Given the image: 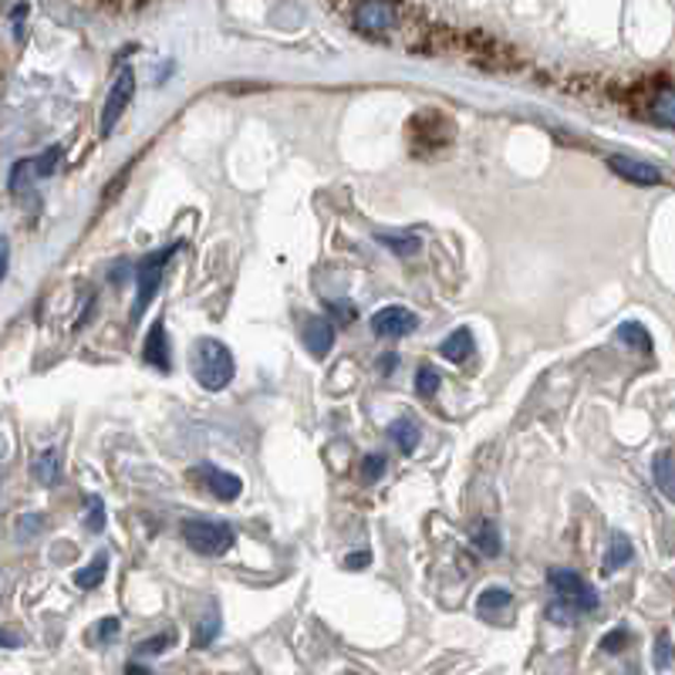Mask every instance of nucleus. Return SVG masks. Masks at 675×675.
<instances>
[{
    "instance_id": "nucleus-3",
    "label": "nucleus",
    "mask_w": 675,
    "mask_h": 675,
    "mask_svg": "<svg viewBox=\"0 0 675 675\" xmlns=\"http://www.w3.org/2000/svg\"><path fill=\"white\" fill-rule=\"evenodd\" d=\"M547 584H551L554 595H557L561 602H567L581 618L591 615V612H598V605H602L598 591L587 587L584 577H581L577 571H571V567H554V571H547Z\"/></svg>"
},
{
    "instance_id": "nucleus-24",
    "label": "nucleus",
    "mask_w": 675,
    "mask_h": 675,
    "mask_svg": "<svg viewBox=\"0 0 675 675\" xmlns=\"http://www.w3.org/2000/svg\"><path fill=\"white\" fill-rule=\"evenodd\" d=\"M61 155H64V149L61 145H48L38 159H34V173L41 177V180H48L54 169L61 165Z\"/></svg>"
},
{
    "instance_id": "nucleus-16",
    "label": "nucleus",
    "mask_w": 675,
    "mask_h": 675,
    "mask_svg": "<svg viewBox=\"0 0 675 675\" xmlns=\"http://www.w3.org/2000/svg\"><path fill=\"white\" fill-rule=\"evenodd\" d=\"M652 476H655L658 493L675 503V456L672 453H658L652 460Z\"/></svg>"
},
{
    "instance_id": "nucleus-18",
    "label": "nucleus",
    "mask_w": 675,
    "mask_h": 675,
    "mask_svg": "<svg viewBox=\"0 0 675 675\" xmlns=\"http://www.w3.org/2000/svg\"><path fill=\"white\" fill-rule=\"evenodd\" d=\"M105 574H109V554H95L92 564H84V567L74 571V584L81 591H92V587H99L105 581Z\"/></svg>"
},
{
    "instance_id": "nucleus-9",
    "label": "nucleus",
    "mask_w": 675,
    "mask_h": 675,
    "mask_svg": "<svg viewBox=\"0 0 675 675\" xmlns=\"http://www.w3.org/2000/svg\"><path fill=\"white\" fill-rule=\"evenodd\" d=\"M301 338H304V349L314 355V359H328L331 349H334V328L328 318H318V314H308L301 321Z\"/></svg>"
},
{
    "instance_id": "nucleus-6",
    "label": "nucleus",
    "mask_w": 675,
    "mask_h": 675,
    "mask_svg": "<svg viewBox=\"0 0 675 675\" xmlns=\"http://www.w3.org/2000/svg\"><path fill=\"white\" fill-rule=\"evenodd\" d=\"M190 480L197 486H203L206 493H213L216 500H223V503H230V500H236L243 493V480L236 473L220 470V466H197V470H190Z\"/></svg>"
},
{
    "instance_id": "nucleus-26",
    "label": "nucleus",
    "mask_w": 675,
    "mask_h": 675,
    "mask_svg": "<svg viewBox=\"0 0 675 675\" xmlns=\"http://www.w3.org/2000/svg\"><path fill=\"white\" fill-rule=\"evenodd\" d=\"M105 503H102V496H89V514H84V527L89 531H105Z\"/></svg>"
},
{
    "instance_id": "nucleus-29",
    "label": "nucleus",
    "mask_w": 675,
    "mask_h": 675,
    "mask_svg": "<svg viewBox=\"0 0 675 675\" xmlns=\"http://www.w3.org/2000/svg\"><path fill=\"white\" fill-rule=\"evenodd\" d=\"M625 645H628V628H615V632H608V635L602 638V652H608V655L622 652Z\"/></svg>"
},
{
    "instance_id": "nucleus-11",
    "label": "nucleus",
    "mask_w": 675,
    "mask_h": 675,
    "mask_svg": "<svg viewBox=\"0 0 675 675\" xmlns=\"http://www.w3.org/2000/svg\"><path fill=\"white\" fill-rule=\"evenodd\" d=\"M142 359H145V365H152L159 372H173V355H169V334H165V321L162 318L149 328Z\"/></svg>"
},
{
    "instance_id": "nucleus-7",
    "label": "nucleus",
    "mask_w": 675,
    "mask_h": 675,
    "mask_svg": "<svg viewBox=\"0 0 675 675\" xmlns=\"http://www.w3.org/2000/svg\"><path fill=\"white\" fill-rule=\"evenodd\" d=\"M605 162H608V169H612L618 180H625V183H632V187H658V183H662V169L652 165V162H645V159L608 155Z\"/></svg>"
},
{
    "instance_id": "nucleus-31",
    "label": "nucleus",
    "mask_w": 675,
    "mask_h": 675,
    "mask_svg": "<svg viewBox=\"0 0 675 675\" xmlns=\"http://www.w3.org/2000/svg\"><path fill=\"white\" fill-rule=\"evenodd\" d=\"M115 635H119V618H102L99 628H95V638L99 642H115Z\"/></svg>"
},
{
    "instance_id": "nucleus-17",
    "label": "nucleus",
    "mask_w": 675,
    "mask_h": 675,
    "mask_svg": "<svg viewBox=\"0 0 675 675\" xmlns=\"http://www.w3.org/2000/svg\"><path fill=\"white\" fill-rule=\"evenodd\" d=\"M31 473H34V480H38L41 486H54V483L61 480V456H58V450H41V453L34 456Z\"/></svg>"
},
{
    "instance_id": "nucleus-10",
    "label": "nucleus",
    "mask_w": 675,
    "mask_h": 675,
    "mask_svg": "<svg viewBox=\"0 0 675 675\" xmlns=\"http://www.w3.org/2000/svg\"><path fill=\"white\" fill-rule=\"evenodd\" d=\"M645 115L658 125H672L675 129V81H658L648 102H645Z\"/></svg>"
},
{
    "instance_id": "nucleus-19",
    "label": "nucleus",
    "mask_w": 675,
    "mask_h": 675,
    "mask_svg": "<svg viewBox=\"0 0 675 675\" xmlns=\"http://www.w3.org/2000/svg\"><path fill=\"white\" fill-rule=\"evenodd\" d=\"M389 436L402 450V456H412L419 450V430H415L412 419H395L392 426H389Z\"/></svg>"
},
{
    "instance_id": "nucleus-35",
    "label": "nucleus",
    "mask_w": 675,
    "mask_h": 675,
    "mask_svg": "<svg viewBox=\"0 0 675 675\" xmlns=\"http://www.w3.org/2000/svg\"><path fill=\"white\" fill-rule=\"evenodd\" d=\"M395 365H399V355H392V352H389V355H382V362H379L382 375H392V369H395Z\"/></svg>"
},
{
    "instance_id": "nucleus-22",
    "label": "nucleus",
    "mask_w": 675,
    "mask_h": 675,
    "mask_svg": "<svg viewBox=\"0 0 675 675\" xmlns=\"http://www.w3.org/2000/svg\"><path fill=\"white\" fill-rule=\"evenodd\" d=\"M220 628H223L220 612H206V615L200 618V625H197V635H193L197 648H210V645L220 638Z\"/></svg>"
},
{
    "instance_id": "nucleus-8",
    "label": "nucleus",
    "mask_w": 675,
    "mask_h": 675,
    "mask_svg": "<svg viewBox=\"0 0 675 675\" xmlns=\"http://www.w3.org/2000/svg\"><path fill=\"white\" fill-rule=\"evenodd\" d=\"M415 328H419L415 311H409L402 304H389V308L375 311V318H372V331L379 338H402V334H412Z\"/></svg>"
},
{
    "instance_id": "nucleus-12",
    "label": "nucleus",
    "mask_w": 675,
    "mask_h": 675,
    "mask_svg": "<svg viewBox=\"0 0 675 675\" xmlns=\"http://www.w3.org/2000/svg\"><path fill=\"white\" fill-rule=\"evenodd\" d=\"M355 24L362 31H389L399 24V8L395 4H359L355 8Z\"/></svg>"
},
{
    "instance_id": "nucleus-37",
    "label": "nucleus",
    "mask_w": 675,
    "mask_h": 675,
    "mask_svg": "<svg viewBox=\"0 0 675 675\" xmlns=\"http://www.w3.org/2000/svg\"><path fill=\"white\" fill-rule=\"evenodd\" d=\"M125 675H152V672L142 668V665H125Z\"/></svg>"
},
{
    "instance_id": "nucleus-2",
    "label": "nucleus",
    "mask_w": 675,
    "mask_h": 675,
    "mask_svg": "<svg viewBox=\"0 0 675 675\" xmlns=\"http://www.w3.org/2000/svg\"><path fill=\"white\" fill-rule=\"evenodd\" d=\"M180 250V240L177 243H169L155 253H149V258H142L135 264V304H132V321H139L149 304L155 301L159 294V284H162V274H165V264L173 261V253Z\"/></svg>"
},
{
    "instance_id": "nucleus-28",
    "label": "nucleus",
    "mask_w": 675,
    "mask_h": 675,
    "mask_svg": "<svg viewBox=\"0 0 675 675\" xmlns=\"http://www.w3.org/2000/svg\"><path fill=\"white\" fill-rule=\"evenodd\" d=\"M379 243L382 246H389V250H395V253H402V258H409V253H415L419 246H422V240L419 236H379Z\"/></svg>"
},
{
    "instance_id": "nucleus-13",
    "label": "nucleus",
    "mask_w": 675,
    "mask_h": 675,
    "mask_svg": "<svg viewBox=\"0 0 675 675\" xmlns=\"http://www.w3.org/2000/svg\"><path fill=\"white\" fill-rule=\"evenodd\" d=\"M511 608H514V595L506 587H486L483 595L476 598V612L483 618H500V615H506Z\"/></svg>"
},
{
    "instance_id": "nucleus-21",
    "label": "nucleus",
    "mask_w": 675,
    "mask_h": 675,
    "mask_svg": "<svg viewBox=\"0 0 675 675\" xmlns=\"http://www.w3.org/2000/svg\"><path fill=\"white\" fill-rule=\"evenodd\" d=\"M473 547H476L483 557H496L500 547H503L496 527H493V524H476V527H473Z\"/></svg>"
},
{
    "instance_id": "nucleus-20",
    "label": "nucleus",
    "mask_w": 675,
    "mask_h": 675,
    "mask_svg": "<svg viewBox=\"0 0 675 675\" xmlns=\"http://www.w3.org/2000/svg\"><path fill=\"white\" fill-rule=\"evenodd\" d=\"M635 557V547L625 534H615L612 544H608V554H605V574H615L618 567H625L628 561Z\"/></svg>"
},
{
    "instance_id": "nucleus-38",
    "label": "nucleus",
    "mask_w": 675,
    "mask_h": 675,
    "mask_svg": "<svg viewBox=\"0 0 675 675\" xmlns=\"http://www.w3.org/2000/svg\"><path fill=\"white\" fill-rule=\"evenodd\" d=\"M628 675H635V672H628Z\"/></svg>"
},
{
    "instance_id": "nucleus-36",
    "label": "nucleus",
    "mask_w": 675,
    "mask_h": 675,
    "mask_svg": "<svg viewBox=\"0 0 675 675\" xmlns=\"http://www.w3.org/2000/svg\"><path fill=\"white\" fill-rule=\"evenodd\" d=\"M41 524H44L41 517H21V531H24V534H34V531H41Z\"/></svg>"
},
{
    "instance_id": "nucleus-32",
    "label": "nucleus",
    "mask_w": 675,
    "mask_h": 675,
    "mask_svg": "<svg viewBox=\"0 0 675 675\" xmlns=\"http://www.w3.org/2000/svg\"><path fill=\"white\" fill-rule=\"evenodd\" d=\"M328 311H331L334 318H342V321H352V318H355V308H352L349 301H328Z\"/></svg>"
},
{
    "instance_id": "nucleus-25",
    "label": "nucleus",
    "mask_w": 675,
    "mask_h": 675,
    "mask_svg": "<svg viewBox=\"0 0 675 675\" xmlns=\"http://www.w3.org/2000/svg\"><path fill=\"white\" fill-rule=\"evenodd\" d=\"M672 658H675L672 638H668V632H658V635H655V652H652V665H655L658 672H665V668L672 665Z\"/></svg>"
},
{
    "instance_id": "nucleus-4",
    "label": "nucleus",
    "mask_w": 675,
    "mask_h": 675,
    "mask_svg": "<svg viewBox=\"0 0 675 675\" xmlns=\"http://www.w3.org/2000/svg\"><path fill=\"white\" fill-rule=\"evenodd\" d=\"M180 534L203 557H220L233 547V527L223 521H183Z\"/></svg>"
},
{
    "instance_id": "nucleus-14",
    "label": "nucleus",
    "mask_w": 675,
    "mask_h": 675,
    "mask_svg": "<svg viewBox=\"0 0 675 675\" xmlns=\"http://www.w3.org/2000/svg\"><path fill=\"white\" fill-rule=\"evenodd\" d=\"M473 349H476V345H473V331H470V328H456V331L446 338V342L440 345L443 359H446V362H456V365L466 362V359L473 355Z\"/></svg>"
},
{
    "instance_id": "nucleus-15",
    "label": "nucleus",
    "mask_w": 675,
    "mask_h": 675,
    "mask_svg": "<svg viewBox=\"0 0 675 675\" xmlns=\"http://www.w3.org/2000/svg\"><path fill=\"white\" fill-rule=\"evenodd\" d=\"M615 338H618L625 349H635V352H645V355H652V349H655L652 345V334L645 331L642 321H622L618 331H615Z\"/></svg>"
},
{
    "instance_id": "nucleus-27",
    "label": "nucleus",
    "mask_w": 675,
    "mask_h": 675,
    "mask_svg": "<svg viewBox=\"0 0 675 675\" xmlns=\"http://www.w3.org/2000/svg\"><path fill=\"white\" fill-rule=\"evenodd\" d=\"M385 470H389V460H385L382 453H369V456L362 460V480H365V483L382 480V476H385Z\"/></svg>"
},
{
    "instance_id": "nucleus-5",
    "label": "nucleus",
    "mask_w": 675,
    "mask_h": 675,
    "mask_svg": "<svg viewBox=\"0 0 675 675\" xmlns=\"http://www.w3.org/2000/svg\"><path fill=\"white\" fill-rule=\"evenodd\" d=\"M135 99V71L132 68H122L112 81V89H109V99H105V109H102V119H99V132L109 139L112 129L119 125V119L129 112Z\"/></svg>"
},
{
    "instance_id": "nucleus-1",
    "label": "nucleus",
    "mask_w": 675,
    "mask_h": 675,
    "mask_svg": "<svg viewBox=\"0 0 675 675\" xmlns=\"http://www.w3.org/2000/svg\"><path fill=\"white\" fill-rule=\"evenodd\" d=\"M190 365H193L197 382L206 392H220L233 382V355L223 342H216V338H200L190 352Z\"/></svg>"
},
{
    "instance_id": "nucleus-23",
    "label": "nucleus",
    "mask_w": 675,
    "mask_h": 675,
    "mask_svg": "<svg viewBox=\"0 0 675 675\" xmlns=\"http://www.w3.org/2000/svg\"><path fill=\"white\" fill-rule=\"evenodd\" d=\"M440 385H443V379H440V372H436L433 365H422V369L415 372V395L433 399V395L440 392Z\"/></svg>"
},
{
    "instance_id": "nucleus-30",
    "label": "nucleus",
    "mask_w": 675,
    "mask_h": 675,
    "mask_svg": "<svg viewBox=\"0 0 675 675\" xmlns=\"http://www.w3.org/2000/svg\"><path fill=\"white\" fill-rule=\"evenodd\" d=\"M173 642H177V635H173V632H165V635H159V638L142 642V645H139V652H142V655H159V652H165V648L173 645Z\"/></svg>"
},
{
    "instance_id": "nucleus-33",
    "label": "nucleus",
    "mask_w": 675,
    "mask_h": 675,
    "mask_svg": "<svg viewBox=\"0 0 675 675\" xmlns=\"http://www.w3.org/2000/svg\"><path fill=\"white\" fill-rule=\"evenodd\" d=\"M369 564V551H359V554H349L345 557V567H352V571H362Z\"/></svg>"
},
{
    "instance_id": "nucleus-34",
    "label": "nucleus",
    "mask_w": 675,
    "mask_h": 675,
    "mask_svg": "<svg viewBox=\"0 0 675 675\" xmlns=\"http://www.w3.org/2000/svg\"><path fill=\"white\" fill-rule=\"evenodd\" d=\"M8 271H11V246H8V240L0 243V274L8 278Z\"/></svg>"
}]
</instances>
